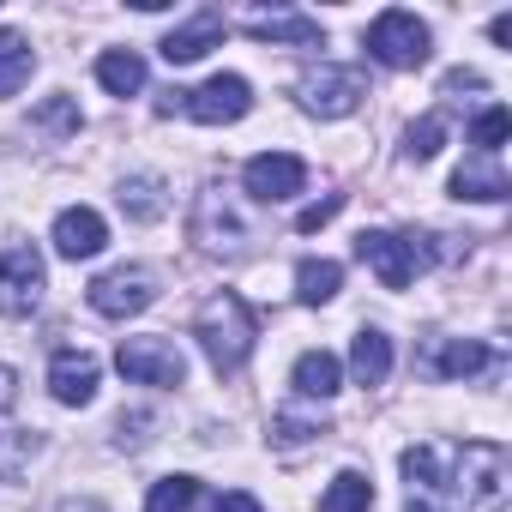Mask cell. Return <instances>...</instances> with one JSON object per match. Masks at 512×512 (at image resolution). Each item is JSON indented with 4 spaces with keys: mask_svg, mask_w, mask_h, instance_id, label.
<instances>
[{
    "mask_svg": "<svg viewBox=\"0 0 512 512\" xmlns=\"http://www.w3.org/2000/svg\"><path fill=\"white\" fill-rule=\"evenodd\" d=\"M31 127L49 133V139H67V133H79V103L73 97H49L43 109H31Z\"/></svg>",
    "mask_w": 512,
    "mask_h": 512,
    "instance_id": "28",
    "label": "cell"
},
{
    "mask_svg": "<svg viewBox=\"0 0 512 512\" xmlns=\"http://www.w3.org/2000/svg\"><path fill=\"white\" fill-rule=\"evenodd\" d=\"M37 446H43L37 428H7V434H0V482H13V476L37 458Z\"/></svg>",
    "mask_w": 512,
    "mask_h": 512,
    "instance_id": "26",
    "label": "cell"
},
{
    "mask_svg": "<svg viewBox=\"0 0 512 512\" xmlns=\"http://www.w3.org/2000/svg\"><path fill=\"white\" fill-rule=\"evenodd\" d=\"M247 37H260V43H296V49H320L326 31L302 13H253L247 19Z\"/></svg>",
    "mask_w": 512,
    "mask_h": 512,
    "instance_id": "16",
    "label": "cell"
},
{
    "mask_svg": "<svg viewBox=\"0 0 512 512\" xmlns=\"http://www.w3.org/2000/svg\"><path fill=\"white\" fill-rule=\"evenodd\" d=\"M55 512H109V506H103V500H61Z\"/></svg>",
    "mask_w": 512,
    "mask_h": 512,
    "instance_id": "38",
    "label": "cell"
},
{
    "mask_svg": "<svg viewBox=\"0 0 512 512\" xmlns=\"http://www.w3.org/2000/svg\"><path fill=\"white\" fill-rule=\"evenodd\" d=\"M115 428H121V446H139V440H145L139 428H151V410H133V416L121 410V422H115Z\"/></svg>",
    "mask_w": 512,
    "mask_h": 512,
    "instance_id": "33",
    "label": "cell"
},
{
    "mask_svg": "<svg viewBox=\"0 0 512 512\" xmlns=\"http://www.w3.org/2000/svg\"><path fill=\"white\" fill-rule=\"evenodd\" d=\"M338 284H344V266H338V260H302V266H296V296H302L308 308L332 302Z\"/></svg>",
    "mask_w": 512,
    "mask_h": 512,
    "instance_id": "23",
    "label": "cell"
},
{
    "mask_svg": "<svg viewBox=\"0 0 512 512\" xmlns=\"http://www.w3.org/2000/svg\"><path fill=\"white\" fill-rule=\"evenodd\" d=\"M488 37H494V43H500V49H506V43H512V13H500V19H494V25H488Z\"/></svg>",
    "mask_w": 512,
    "mask_h": 512,
    "instance_id": "37",
    "label": "cell"
},
{
    "mask_svg": "<svg viewBox=\"0 0 512 512\" xmlns=\"http://www.w3.org/2000/svg\"><path fill=\"white\" fill-rule=\"evenodd\" d=\"M97 356L91 350H55V362H49V386H55V398L61 404H91L97 398Z\"/></svg>",
    "mask_w": 512,
    "mask_h": 512,
    "instance_id": "14",
    "label": "cell"
},
{
    "mask_svg": "<svg viewBox=\"0 0 512 512\" xmlns=\"http://www.w3.org/2000/svg\"><path fill=\"white\" fill-rule=\"evenodd\" d=\"M223 37H229V19H223V13H211V7H199V13H193L181 31H169L157 49H163V61H169V67H187V61L211 55Z\"/></svg>",
    "mask_w": 512,
    "mask_h": 512,
    "instance_id": "12",
    "label": "cell"
},
{
    "mask_svg": "<svg viewBox=\"0 0 512 512\" xmlns=\"http://www.w3.org/2000/svg\"><path fill=\"white\" fill-rule=\"evenodd\" d=\"M338 211H344V193H326L320 205H308V211L296 217V229H302V235H314V229H326V223H332Z\"/></svg>",
    "mask_w": 512,
    "mask_h": 512,
    "instance_id": "32",
    "label": "cell"
},
{
    "mask_svg": "<svg viewBox=\"0 0 512 512\" xmlns=\"http://www.w3.org/2000/svg\"><path fill=\"white\" fill-rule=\"evenodd\" d=\"M193 338L205 344L217 380L223 374H241V362L253 356V338H260V320H253V308L235 296V290H217L211 302H199L193 314Z\"/></svg>",
    "mask_w": 512,
    "mask_h": 512,
    "instance_id": "1",
    "label": "cell"
},
{
    "mask_svg": "<svg viewBox=\"0 0 512 512\" xmlns=\"http://www.w3.org/2000/svg\"><path fill=\"white\" fill-rule=\"evenodd\" d=\"M211 512H260V500L235 488V494H217V500H211Z\"/></svg>",
    "mask_w": 512,
    "mask_h": 512,
    "instance_id": "34",
    "label": "cell"
},
{
    "mask_svg": "<svg viewBox=\"0 0 512 512\" xmlns=\"http://www.w3.org/2000/svg\"><path fill=\"white\" fill-rule=\"evenodd\" d=\"M13 398H19V374L0 368V410H13Z\"/></svg>",
    "mask_w": 512,
    "mask_h": 512,
    "instance_id": "36",
    "label": "cell"
},
{
    "mask_svg": "<svg viewBox=\"0 0 512 512\" xmlns=\"http://www.w3.org/2000/svg\"><path fill=\"white\" fill-rule=\"evenodd\" d=\"M320 512H374V482L362 470H338L332 488L320 494Z\"/></svg>",
    "mask_w": 512,
    "mask_h": 512,
    "instance_id": "22",
    "label": "cell"
},
{
    "mask_svg": "<svg viewBox=\"0 0 512 512\" xmlns=\"http://www.w3.org/2000/svg\"><path fill=\"white\" fill-rule=\"evenodd\" d=\"M314 434H326V416H296V410H284V416L272 422V440H278V446H302V440H314Z\"/></svg>",
    "mask_w": 512,
    "mask_h": 512,
    "instance_id": "31",
    "label": "cell"
},
{
    "mask_svg": "<svg viewBox=\"0 0 512 512\" xmlns=\"http://www.w3.org/2000/svg\"><path fill=\"white\" fill-rule=\"evenodd\" d=\"M338 386H344V368H338L332 350H308V356L296 362V392H302V398H332Z\"/></svg>",
    "mask_w": 512,
    "mask_h": 512,
    "instance_id": "20",
    "label": "cell"
},
{
    "mask_svg": "<svg viewBox=\"0 0 512 512\" xmlns=\"http://www.w3.org/2000/svg\"><path fill=\"white\" fill-rule=\"evenodd\" d=\"M121 211L133 217V223H157L163 217V181L157 175H133V181H121Z\"/></svg>",
    "mask_w": 512,
    "mask_h": 512,
    "instance_id": "24",
    "label": "cell"
},
{
    "mask_svg": "<svg viewBox=\"0 0 512 512\" xmlns=\"http://www.w3.org/2000/svg\"><path fill=\"white\" fill-rule=\"evenodd\" d=\"M31 73H37V49H31V37L0 31V97H13Z\"/></svg>",
    "mask_w": 512,
    "mask_h": 512,
    "instance_id": "21",
    "label": "cell"
},
{
    "mask_svg": "<svg viewBox=\"0 0 512 512\" xmlns=\"http://www.w3.org/2000/svg\"><path fill=\"white\" fill-rule=\"evenodd\" d=\"M199 494H205V488H199L193 476H163V482H151V500H145V512H187Z\"/></svg>",
    "mask_w": 512,
    "mask_h": 512,
    "instance_id": "27",
    "label": "cell"
},
{
    "mask_svg": "<svg viewBox=\"0 0 512 512\" xmlns=\"http://www.w3.org/2000/svg\"><path fill=\"white\" fill-rule=\"evenodd\" d=\"M404 512H440V506H428V500H410V506H404Z\"/></svg>",
    "mask_w": 512,
    "mask_h": 512,
    "instance_id": "39",
    "label": "cell"
},
{
    "mask_svg": "<svg viewBox=\"0 0 512 512\" xmlns=\"http://www.w3.org/2000/svg\"><path fill=\"white\" fill-rule=\"evenodd\" d=\"M296 97H302V109L338 121V115H350V109L362 103V73H356V67H326V61H320V67L302 73Z\"/></svg>",
    "mask_w": 512,
    "mask_h": 512,
    "instance_id": "8",
    "label": "cell"
},
{
    "mask_svg": "<svg viewBox=\"0 0 512 512\" xmlns=\"http://www.w3.org/2000/svg\"><path fill=\"white\" fill-rule=\"evenodd\" d=\"M49 272H43V253L37 247H0V314L19 320L43 302Z\"/></svg>",
    "mask_w": 512,
    "mask_h": 512,
    "instance_id": "6",
    "label": "cell"
},
{
    "mask_svg": "<svg viewBox=\"0 0 512 512\" xmlns=\"http://www.w3.org/2000/svg\"><path fill=\"white\" fill-rule=\"evenodd\" d=\"M452 193L458 199H506L512 193V181H506V169H500V157H470V163H458V175H452Z\"/></svg>",
    "mask_w": 512,
    "mask_h": 512,
    "instance_id": "17",
    "label": "cell"
},
{
    "mask_svg": "<svg viewBox=\"0 0 512 512\" xmlns=\"http://www.w3.org/2000/svg\"><path fill=\"white\" fill-rule=\"evenodd\" d=\"M253 109V85L241 73H217L205 79L199 91H163L157 115H193L199 127H223V121H241Z\"/></svg>",
    "mask_w": 512,
    "mask_h": 512,
    "instance_id": "3",
    "label": "cell"
},
{
    "mask_svg": "<svg viewBox=\"0 0 512 512\" xmlns=\"http://www.w3.org/2000/svg\"><path fill=\"white\" fill-rule=\"evenodd\" d=\"M193 241H199V247H211V253H241V241H253V235H247V223L229 211L223 187H205V193H199V211H193Z\"/></svg>",
    "mask_w": 512,
    "mask_h": 512,
    "instance_id": "11",
    "label": "cell"
},
{
    "mask_svg": "<svg viewBox=\"0 0 512 512\" xmlns=\"http://www.w3.org/2000/svg\"><path fill=\"white\" fill-rule=\"evenodd\" d=\"M470 145H476L482 157H500V145H506V109H500V103L476 115V127H470Z\"/></svg>",
    "mask_w": 512,
    "mask_h": 512,
    "instance_id": "29",
    "label": "cell"
},
{
    "mask_svg": "<svg viewBox=\"0 0 512 512\" xmlns=\"http://www.w3.org/2000/svg\"><path fill=\"white\" fill-rule=\"evenodd\" d=\"M103 241H109V229L91 205H67L55 217V253L61 260H91V253H103Z\"/></svg>",
    "mask_w": 512,
    "mask_h": 512,
    "instance_id": "13",
    "label": "cell"
},
{
    "mask_svg": "<svg viewBox=\"0 0 512 512\" xmlns=\"http://www.w3.org/2000/svg\"><path fill=\"white\" fill-rule=\"evenodd\" d=\"M446 452H452V446H410V452H404L410 488H446Z\"/></svg>",
    "mask_w": 512,
    "mask_h": 512,
    "instance_id": "25",
    "label": "cell"
},
{
    "mask_svg": "<svg viewBox=\"0 0 512 512\" xmlns=\"http://www.w3.org/2000/svg\"><path fill=\"white\" fill-rule=\"evenodd\" d=\"M452 91H482V73H470V67H452V73H446V97H452Z\"/></svg>",
    "mask_w": 512,
    "mask_h": 512,
    "instance_id": "35",
    "label": "cell"
},
{
    "mask_svg": "<svg viewBox=\"0 0 512 512\" xmlns=\"http://www.w3.org/2000/svg\"><path fill=\"white\" fill-rule=\"evenodd\" d=\"M241 181H247V193L260 199V205H284V199H296L308 187V163L290 157V151H260L241 169Z\"/></svg>",
    "mask_w": 512,
    "mask_h": 512,
    "instance_id": "10",
    "label": "cell"
},
{
    "mask_svg": "<svg viewBox=\"0 0 512 512\" xmlns=\"http://www.w3.org/2000/svg\"><path fill=\"white\" fill-rule=\"evenodd\" d=\"M115 368L127 380H139V386H181L187 380V356L169 338H121Z\"/></svg>",
    "mask_w": 512,
    "mask_h": 512,
    "instance_id": "7",
    "label": "cell"
},
{
    "mask_svg": "<svg viewBox=\"0 0 512 512\" xmlns=\"http://www.w3.org/2000/svg\"><path fill=\"white\" fill-rule=\"evenodd\" d=\"M440 235H392V229H362L356 235V260L362 266H374V278L386 284V290H404L422 266H434L440 260V247H434Z\"/></svg>",
    "mask_w": 512,
    "mask_h": 512,
    "instance_id": "2",
    "label": "cell"
},
{
    "mask_svg": "<svg viewBox=\"0 0 512 512\" xmlns=\"http://www.w3.org/2000/svg\"><path fill=\"white\" fill-rule=\"evenodd\" d=\"M97 85L109 97H133V91H145V61L133 49H109V55H97Z\"/></svg>",
    "mask_w": 512,
    "mask_h": 512,
    "instance_id": "19",
    "label": "cell"
},
{
    "mask_svg": "<svg viewBox=\"0 0 512 512\" xmlns=\"http://www.w3.org/2000/svg\"><path fill=\"white\" fill-rule=\"evenodd\" d=\"M151 302H157V278H151L145 266H115V272H103V278L91 284V308H97L103 320L145 314Z\"/></svg>",
    "mask_w": 512,
    "mask_h": 512,
    "instance_id": "9",
    "label": "cell"
},
{
    "mask_svg": "<svg viewBox=\"0 0 512 512\" xmlns=\"http://www.w3.org/2000/svg\"><path fill=\"white\" fill-rule=\"evenodd\" d=\"M494 356H488V344H476V338H446V344H434L428 350V374L434 380H470V374H482Z\"/></svg>",
    "mask_w": 512,
    "mask_h": 512,
    "instance_id": "15",
    "label": "cell"
},
{
    "mask_svg": "<svg viewBox=\"0 0 512 512\" xmlns=\"http://www.w3.org/2000/svg\"><path fill=\"white\" fill-rule=\"evenodd\" d=\"M446 488L464 494L470 506H488L506 494V446L494 440H464L446 452Z\"/></svg>",
    "mask_w": 512,
    "mask_h": 512,
    "instance_id": "4",
    "label": "cell"
},
{
    "mask_svg": "<svg viewBox=\"0 0 512 512\" xmlns=\"http://www.w3.org/2000/svg\"><path fill=\"white\" fill-rule=\"evenodd\" d=\"M368 55H374L380 67H398V73H410V67H422V61L434 55V37H428V25H422L416 13H404V7H386V13L368 25Z\"/></svg>",
    "mask_w": 512,
    "mask_h": 512,
    "instance_id": "5",
    "label": "cell"
},
{
    "mask_svg": "<svg viewBox=\"0 0 512 512\" xmlns=\"http://www.w3.org/2000/svg\"><path fill=\"white\" fill-rule=\"evenodd\" d=\"M440 145H446V115H422V121L410 127V145H404V151H410L416 163H428Z\"/></svg>",
    "mask_w": 512,
    "mask_h": 512,
    "instance_id": "30",
    "label": "cell"
},
{
    "mask_svg": "<svg viewBox=\"0 0 512 512\" xmlns=\"http://www.w3.org/2000/svg\"><path fill=\"white\" fill-rule=\"evenodd\" d=\"M350 368H356L362 386H386V374H392V338L380 326H362L356 344H350Z\"/></svg>",
    "mask_w": 512,
    "mask_h": 512,
    "instance_id": "18",
    "label": "cell"
}]
</instances>
